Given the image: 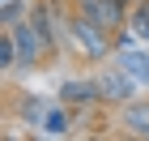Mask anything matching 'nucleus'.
I'll return each mask as SVG.
<instances>
[{"label": "nucleus", "mask_w": 149, "mask_h": 141, "mask_svg": "<svg viewBox=\"0 0 149 141\" xmlns=\"http://www.w3.org/2000/svg\"><path fill=\"white\" fill-rule=\"evenodd\" d=\"M128 124L136 133H149V107H132V111H128Z\"/></svg>", "instance_id": "nucleus-1"}, {"label": "nucleus", "mask_w": 149, "mask_h": 141, "mask_svg": "<svg viewBox=\"0 0 149 141\" xmlns=\"http://www.w3.org/2000/svg\"><path fill=\"white\" fill-rule=\"evenodd\" d=\"M102 94H107V98H119V94H128V81H124V77H107Z\"/></svg>", "instance_id": "nucleus-2"}, {"label": "nucleus", "mask_w": 149, "mask_h": 141, "mask_svg": "<svg viewBox=\"0 0 149 141\" xmlns=\"http://www.w3.org/2000/svg\"><path fill=\"white\" fill-rule=\"evenodd\" d=\"M90 94H94L90 86H68V98H72V103H81V98H90Z\"/></svg>", "instance_id": "nucleus-3"}, {"label": "nucleus", "mask_w": 149, "mask_h": 141, "mask_svg": "<svg viewBox=\"0 0 149 141\" xmlns=\"http://www.w3.org/2000/svg\"><path fill=\"white\" fill-rule=\"evenodd\" d=\"M47 128L60 133V128H68V116H47Z\"/></svg>", "instance_id": "nucleus-4"}, {"label": "nucleus", "mask_w": 149, "mask_h": 141, "mask_svg": "<svg viewBox=\"0 0 149 141\" xmlns=\"http://www.w3.org/2000/svg\"><path fill=\"white\" fill-rule=\"evenodd\" d=\"M0 64H13V39H4V43H0Z\"/></svg>", "instance_id": "nucleus-5"}]
</instances>
